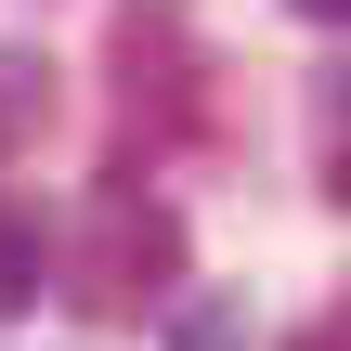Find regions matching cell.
I'll return each instance as SVG.
<instances>
[{"instance_id":"3","label":"cell","mask_w":351,"mask_h":351,"mask_svg":"<svg viewBox=\"0 0 351 351\" xmlns=\"http://www.w3.org/2000/svg\"><path fill=\"white\" fill-rule=\"evenodd\" d=\"M300 130H313V195H326V208H351V65H326V78H313Z\"/></svg>"},{"instance_id":"1","label":"cell","mask_w":351,"mask_h":351,"mask_svg":"<svg viewBox=\"0 0 351 351\" xmlns=\"http://www.w3.org/2000/svg\"><path fill=\"white\" fill-rule=\"evenodd\" d=\"M182 261H195L182 208L143 195V182H104L91 221H78V247H65V300H78L91 326H143V313L182 300Z\"/></svg>"},{"instance_id":"4","label":"cell","mask_w":351,"mask_h":351,"mask_svg":"<svg viewBox=\"0 0 351 351\" xmlns=\"http://www.w3.org/2000/svg\"><path fill=\"white\" fill-rule=\"evenodd\" d=\"M52 65L39 52H0V156H39V130H52Z\"/></svg>"},{"instance_id":"2","label":"cell","mask_w":351,"mask_h":351,"mask_svg":"<svg viewBox=\"0 0 351 351\" xmlns=\"http://www.w3.org/2000/svg\"><path fill=\"white\" fill-rule=\"evenodd\" d=\"M104 65H117V130L156 156V143H182L195 117H208V65H195V26H182V0H130L117 26H104Z\"/></svg>"},{"instance_id":"7","label":"cell","mask_w":351,"mask_h":351,"mask_svg":"<svg viewBox=\"0 0 351 351\" xmlns=\"http://www.w3.org/2000/svg\"><path fill=\"white\" fill-rule=\"evenodd\" d=\"M287 351H351V287H339V300H326V313H313V326H300Z\"/></svg>"},{"instance_id":"8","label":"cell","mask_w":351,"mask_h":351,"mask_svg":"<svg viewBox=\"0 0 351 351\" xmlns=\"http://www.w3.org/2000/svg\"><path fill=\"white\" fill-rule=\"evenodd\" d=\"M287 13H313V26H351V0H287Z\"/></svg>"},{"instance_id":"6","label":"cell","mask_w":351,"mask_h":351,"mask_svg":"<svg viewBox=\"0 0 351 351\" xmlns=\"http://www.w3.org/2000/svg\"><path fill=\"white\" fill-rule=\"evenodd\" d=\"M26 300H39V221H26V208H0V326H13Z\"/></svg>"},{"instance_id":"5","label":"cell","mask_w":351,"mask_h":351,"mask_svg":"<svg viewBox=\"0 0 351 351\" xmlns=\"http://www.w3.org/2000/svg\"><path fill=\"white\" fill-rule=\"evenodd\" d=\"M169 351H247V287H208L169 313Z\"/></svg>"}]
</instances>
